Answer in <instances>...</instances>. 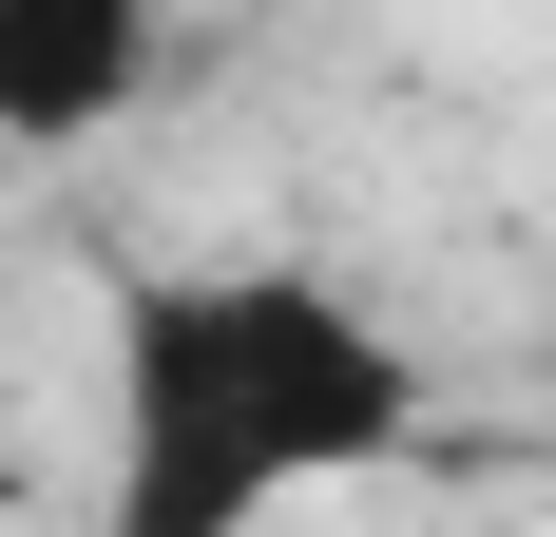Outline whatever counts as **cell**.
<instances>
[{
    "label": "cell",
    "mask_w": 556,
    "mask_h": 537,
    "mask_svg": "<svg viewBox=\"0 0 556 537\" xmlns=\"http://www.w3.org/2000/svg\"><path fill=\"white\" fill-rule=\"evenodd\" d=\"M422 441V346L307 250L115 268V537H230Z\"/></svg>",
    "instance_id": "cell-1"
},
{
    "label": "cell",
    "mask_w": 556,
    "mask_h": 537,
    "mask_svg": "<svg viewBox=\"0 0 556 537\" xmlns=\"http://www.w3.org/2000/svg\"><path fill=\"white\" fill-rule=\"evenodd\" d=\"M173 0H0V154H77L154 97Z\"/></svg>",
    "instance_id": "cell-2"
}]
</instances>
